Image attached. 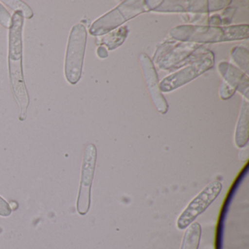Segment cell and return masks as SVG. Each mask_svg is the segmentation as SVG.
I'll return each instance as SVG.
<instances>
[{
  "instance_id": "6",
  "label": "cell",
  "mask_w": 249,
  "mask_h": 249,
  "mask_svg": "<svg viewBox=\"0 0 249 249\" xmlns=\"http://www.w3.org/2000/svg\"><path fill=\"white\" fill-rule=\"evenodd\" d=\"M97 161V148L94 144L86 147L83 159L79 192L77 199V211L84 215L89 211L91 206V190Z\"/></svg>"
},
{
  "instance_id": "9",
  "label": "cell",
  "mask_w": 249,
  "mask_h": 249,
  "mask_svg": "<svg viewBox=\"0 0 249 249\" xmlns=\"http://www.w3.org/2000/svg\"><path fill=\"white\" fill-rule=\"evenodd\" d=\"M248 124H249V107L246 104L242 109L241 114L237 123L235 132V143L239 148H243L248 142Z\"/></svg>"
},
{
  "instance_id": "14",
  "label": "cell",
  "mask_w": 249,
  "mask_h": 249,
  "mask_svg": "<svg viewBox=\"0 0 249 249\" xmlns=\"http://www.w3.org/2000/svg\"><path fill=\"white\" fill-rule=\"evenodd\" d=\"M12 213L11 207L8 202L0 196V215L8 216Z\"/></svg>"
},
{
  "instance_id": "8",
  "label": "cell",
  "mask_w": 249,
  "mask_h": 249,
  "mask_svg": "<svg viewBox=\"0 0 249 249\" xmlns=\"http://www.w3.org/2000/svg\"><path fill=\"white\" fill-rule=\"evenodd\" d=\"M140 61L142 65V69L143 71L145 81H146L147 87H148V91L152 97L154 105L157 107V110L160 113L164 114L168 110V106H167V102L163 97L162 94L160 92L161 90L158 85L157 72L154 69V65L148 56L145 54H141L140 56Z\"/></svg>"
},
{
  "instance_id": "4",
  "label": "cell",
  "mask_w": 249,
  "mask_h": 249,
  "mask_svg": "<svg viewBox=\"0 0 249 249\" xmlns=\"http://www.w3.org/2000/svg\"><path fill=\"white\" fill-rule=\"evenodd\" d=\"M144 1H126L113 11L94 21L89 30L91 36L107 34L125 21L145 12L148 8Z\"/></svg>"
},
{
  "instance_id": "1",
  "label": "cell",
  "mask_w": 249,
  "mask_h": 249,
  "mask_svg": "<svg viewBox=\"0 0 249 249\" xmlns=\"http://www.w3.org/2000/svg\"><path fill=\"white\" fill-rule=\"evenodd\" d=\"M21 12H14L9 31L10 81L16 100L20 108L19 120L23 122L27 118V109L30 105V97L24 82L23 72L22 32L24 20Z\"/></svg>"
},
{
  "instance_id": "2",
  "label": "cell",
  "mask_w": 249,
  "mask_h": 249,
  "mask_svg": "<svg viewBox=\"0 0 249 249\" xmlns=\"http://www.w3.org/2000/svg\"><path fill=\"white\" fill-rule=\"evenodd\" d=\"M173 38L182 41L208 43L243 40L249 37V26L228 27H194L182 26L170 32Z\"/></svg>"
},
{
  "instance_id": "7",
  "label": "cell",
  "mask_w": 249,
  "mask_h": 249,
  "mask_svg": "<svg viewBox=\"0 0 249 249\" xmlns=\"http://www.w3.org/2000/svg\"><path fill=\"white\" fill-rule=\"evenodd\" d=\"M213 65V55L211 52H209L199 60L192 62V65L187 68L166 77L160 84V90L167 92L176 89L209 70Z\"/></svg>"
},
{
  "instance_id": "3",
  "label": "cell",
  "mask_w": 249,
  "mask_h": 249,
  "mask_svg": "<svg viewBox=\"0 0 249 249\" xmlns=\"http://www.w3.org/2000/svg\"><path fill=\"white\" fill-rule=\"evenodd\" d=\"M87 39L86 27L83 24H75L70 33L65 62V77L72 85L78 84L81 79Z\"/></svg>"
},
{
  "instance_id": "12",
  "label": "cell",
  "mask_w": 249,
  "mask_h": 249,
  "mask_svg": "<svg viewBox=\"0 0 249 249\" xmlns=\"http://www.w3.org/2000/svg\"><path fill=\"white\" fill-rule=\"evenodd\" d=\"M2 2L15 12H21L24 18L27 19L33 18V10L27 3L21 0H2Z\"/></svg>"
},
{
  "instance_id": "5",
  "label": "cell",
  "mask_w": 249,
  "mask_h": 249,
  "mask_svg": "<svg viewBox=\"0 0 249 249\" xmlns=\"http://www.w3.org/2000/svg\"><path fill=\"white\" fill-rule=\"evenodd\" d=\"M222 189L221 182H211L207 185L194 199L189 202L178 218V229L183 230L190 226L199 215L202 213L215 199L218 197Z\"/></svg>"
},
{
  "instance_id": "10",
  "label": "cell",
  "mask_w": 249,
  "mask_h": 249,
  "mask_svg": "<svg viewBox=\"0 0 249 249\" xmlns=\"http://www.w3.org/2000/svg\"><path fill=\"white\" fill-rule=\"evenodd\" d=\"M183 236L180 249H198L201 237V227L199 223H192Z\"/></svg>"
},
{
  "instance_id": "13",
  "label": "cell",
  "mask_w": 249,
  "mask_h": 249,
  "mask_svg": "<svg viewBox=\"0 0 249 249\" xmlns=\"http://www.w3.org/2000/svg\"><path fill=\"white\" fill-rule=\"evenodd\" d=\"M12 21V17L6 8L0 3V24L5 29H10Z\"/></svg>"
},
{
  "instance_id": "11",
  "label": "cell",
  "mask_w": 249,
  "mask_h": 249,
  "mask_svg": "<svg viewBox=\"0 0 249 249\" xmlns=\"http://www.w3.org/2000/svg\"><path fill=\"white\" fill-rule=\"evenodd\" d=\"M127 33L126 27H122L103 37L102 43L106 45L110 50H113L122 44L127 36Z\"/></svg>"
}]
</instances>
